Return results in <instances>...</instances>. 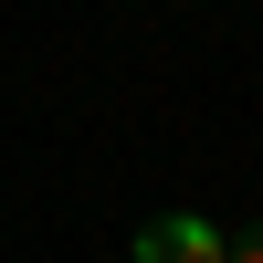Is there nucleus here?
<instances>
[{
	"instance_id": "f257e3e1",
	"label": "nucleus",
	"mask_w": 263,
	"mask_h": 263,
	"mask_svg": "<svg viewBox=\"0 0 263 263\" xmlns=\"http://www.w3.org/2000/svg\"><path fill=\"white\" fill-rule=\"evenodd\" d=\"M232 232L200 221V211H158V221H137V263H221Z\"/></svg>"
},
{
	"instance_id": "f03ea898",
	"label": "nucleus",
	"mask_w": 263,
	"mask_h": 263,
	"mask_svg": "<svg viewBox=\"0 0 263 263\" xmlns=\"http://www.w3.org/2000/svg\"><path fill=\"white\" fill-rule=\"evenodd\" d=\"M221 263H263V221H253V232H232V253H221Z\"/></svg>"
}]
</instances>
